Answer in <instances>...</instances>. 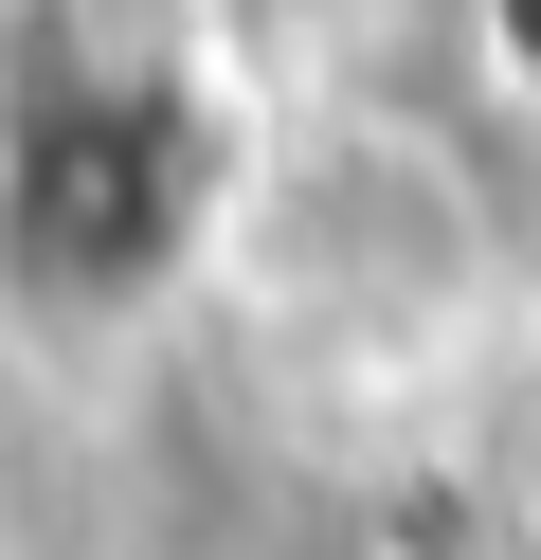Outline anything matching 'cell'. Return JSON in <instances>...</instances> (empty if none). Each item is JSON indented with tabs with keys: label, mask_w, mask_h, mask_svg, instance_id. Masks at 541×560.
I'll return each mask as SVG.
<instances>
[{
	"label": "cell",
	"mask_w": 541,
	"mask_h": 560,
	"mask_svg": "<svg viewBox=\"0 0 541 560\" xmlns=\"http://www.w3.org/2000/svg\"><path fill=\"white\" fill-rule=\"evenodd\" d=\"M505 524H524V542H541V398L505 416Z\"/></svg>",
	"instance_id": "2"
},
{
	"label": "cell",
	"mask_w": 541,
	"mask_h": 560,
	"mask_svg": "<svg viewBox=\"0 0 541 560\" xmlns=\"http://www.w3.org/2000/svg\"><path fill=\"white\" fill-rule=\"evenodd\" d=\"M487 55H505V73L541 91V0H487Z\"/></svg>",
	"instance_id": "3"
},
{
	"label": "cell",
	"mask_w": 541,
	"mask_h": 560,
	"mask_svg": "<svg viewBox=\"0 0 541 560\" xmlns=\"http://www.w3.org/2000/svg\"><path fill=\"white\" fill-rule=\"evenodd\" d=\"M216 218H235V145L180 109L163 55L91 37V19H36L0 55V290L36 326L144 307Z\"/></svg>",
	"instance_id": "1"
}]
</instances>
